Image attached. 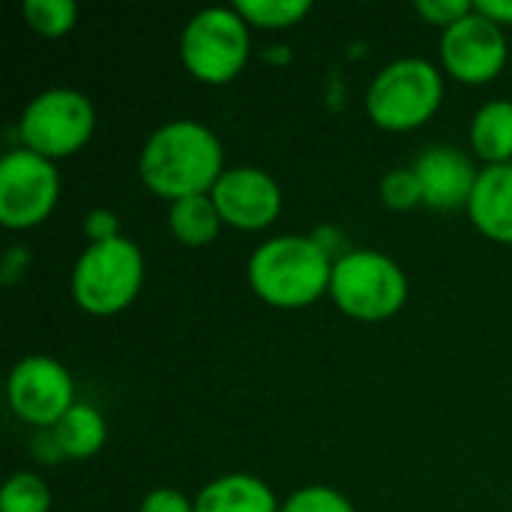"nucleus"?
<instances>
[{
  "label": "nucleus",
  "instance_id": "1",
  "mask_svg": "<svg viewBox=\"0 0 512 512\" xmlns=\"http://www.w3.org/2000/svg\"><path fill=\"white\" fill-rule=\"evenodd\" d=\"M138 171L159 198L207 195L222 177V141L198 120H168L147 138Z\"/></svg>",
  "mask_w": 512,
  "mask_h": 512
},
{
  "label": "nucleus",
  "instance_id": "2",
  "mask_svg": "<svg viewBox=\"0 0 512 512\" xmlns=\"http://www.w3.org/2000/svg\"><path fill=\"white\" fill-rule=\"evenodd\" d=\"M246 273L261 300L294 309L330 291L333 261L315 237L282 234L252 252Z\"/></svg>",
  "mask_w": 512,
  "mask_h": 512
},
{
  "label": "nucleus",
  "instance_id": "3",
  "mask_svg": "<svg viewBox=\"0 0 512 512\" xmlns=\"http://www.w3.org/2000/svg\"><path fill=\"white\" fill-rule=\"evenodd\" d=\"M444 99V78L426 57H399L387 63L369 84L366 111L390 132L423 126Z\"/></svg>",
  "mask_w": 512,
  "mask_h": 512
},
{
  "label": "nucleus",
  "instance_id": "4",
  "mask_svg": "<svg viewBox=\"0 0 512 512\" xmlns=\"http://www.w3.org/2000/svg\"><path fill=\"white\" fill-rule=\"evenodd\" d=\"M141 279L144 258L132 240L90 243L72 267V297L90 315H117L135 300Z\"/></svg>",
  "mask_w": 512,
  "mask_h": 512
},
{
  "label": "nucleus",
  "instance_id": "5",
  "mask_svg": "<svg viewBox=\"0 0 512 512\" xmlns=\"http://www.w3.org/2000/svg\"><path fill=\"white\" fill-rule=\"evenodd\" d=\"M330 294L345 315L360 321H384L402 309L408 279L390 255L357 249L333 264Z\"/></svg>",
  "mask_w": 512,
  "mask_h": 512
},
{
  "label": "nucleus",
  "instance_id": "6",
  "mask_svg": "<svg viewBox=\"0 0 512 512\" xmlns=\"http://www.w3.org/2000/svg\"><path fill=\"white\" fill-rule=\"evenodd\" d=\"M180 57L186 69L207 84L231 81L249 57V27L237 9L207 6L192 15L180 33Z\"/></svg>",
  "mask_w": 512,
  "mask_h": 512
},
{
  "label": "nucleus",
  "instance_id": "7",
  "mask_svg": "<svg viewBox=\"0 0 512 512\" xmlns=\"http://www.w3.org/2000/svg\"><path fill=\"white\" fill-rule=\"evenodd\" d=\"M96 126V111L81 90L51 87L33 96L18 120V132L27 150L57 159L87 144Z\"/></svg>",
  "mask_w": 512,
  "mask_h": 512
},
{
  "label": "nucleus",
  "instance_id": "8",
  "mask_svg": "<svg viewBox=\"0 0 512 512\" xmlns=\"http://www.w3.org/2000/svg\"><path fill=\"white\" fill-rule=\"evenodd\" d=\"M60 177L51 159L18 147L0 159V222L6 228H33L57 204Z\"/></svg>",
  "mask_w": 512,
  "mask_h": 512
},
{
  "label": "nucleus",
  "instance_id": "9",
  "mask_svg": "<svg viewBox=\"0 0 512 512\" xmlns=\"http://www.w3.org/2000/svg\"><path fill=\"white\" fill-rule=\"evenodd\" d=\"M6 393L12 411L24 423L42 429H51L75 405V387L69 369L54 357H42V354L24 357L12 366Z\"/></svg>",
  "mask_w": 512,
  "mask_h": 512
},
{
  "label": "nucleus",
  "instance_id": "10",
  "mask_svg": "<svg viewBox=\"0 0 512 512\" xmlns=\"http://www.w3.org/2000/svg\"><path fill=\"white\" fill-rule=\"evenodd\" d=\"M441 60L447 72H453L459 81H468V84L492 81L507 63L504 27L474 9L471 15H465L462 21L444 30Z\"/></svg>",
  "mask_w": 512,
  "mask_h": 512
},
{
  "label": "nucleus",
  "instance_id": "11",
  "mask_svg": "<svg viewBox=\"0 0 512 512\" xmlns=\"http://www.w3.org/2000/svg\"><path fill=\"white\" fill-rule=\"evenodd\" d=\"M222 222L243 228V231H258L270 225L279 210H282V192L279 183L261 171V168H228L216 180L210 192Z\"/></svg>",
  "mask_w": 512,
  "mask_h": 512
},
{
  "label": "nucleus",
  "instance_id": "12",
  "mask_svg": "<svg viewBox=\"0 0 512 512\" xmlns=\"http://www.w3.org/2000/svg\"><path fill=\"white\" fill-rule=\"evenodd\" d=\"M414 171L423 186V204L435 210H453L462 204L468 207L480 177L474 162L456 147H429L414 162Z\"/></svg>",
  "mask_w": 512,
  "mask_h": 512
},
{
  "label": "nucleus",
  "instance_id": "13",
  "mask_svg": "<svg viewBox=\"0 0 512 512\" xmlns=\"http://www.w3.org/2000/svg\"><path fill=\"white\" fill-rule=\"evenodd\" d=\"M468 216L486 237L512 243V162L480 168Z\"/></svg>",
  "mask_w": 512,
  "mask_h": 512
},
{
  "label": "nucleus",
  "instance_id": "14",
  "mask_svg": "<svg viewBox=\"0 0 512 512\" xmlns=\"http://www.w3.org/2000/svg\"><path fill=\"white\" fill-rule=\"evenodd\" d=\"M195 512H279V504L264 480L252 474H228L198 492Z\"/></svg>",
  "mask_w": 512,
  "mask_h": 512
},
{
  "label": "nucleus",
  "instance_id": "15",
  "mask_svg": "<svg viewBox=\"0 0 512 512\" xmlns=\"http://www.w3.org/2000/svg\"><path fill=\"white\" fill-rule=\"evenodd\" d=\"M471 144L489 165L512 159V99H492L480 105L471 120Z\"/></svg>",
  "mask_w": 512,
  "mask_h": 512
},
{
  "label": "nucleus",
  "instance_id": "16",
  "mask_svg": "<svg viewBox=\"0 0 512 512\" xmlns=\"http://www.w3.org/2000/svg\"><path fill=\"white\" fill-rule=\"evenodd\" d=\"M63 459H90L105 444V420L96 408L75 402L54 426H51Z\"/></svg>",
  "mask_w": 512,
  "mask_h": 512
},
{
  "label": "nucleus",
  "instance_id": "17",
  "mask_svg": "<svg viewBox=\"0 0 512 512\" xmlns=\"http://www.w3.org/2000/svg\"><path fill=\"white\" fill-rule=\"evenodd\" d=\"M168 225L183 246H207L216 240L222 216L210 195H189L171 204Z\"/></svg>",
  "mask_w": 512,
  "mask_h": 512
},
{
  "label": "nucleus",
  "instance_id": "18",
  "mask_svg": "<svg viewBox=\"0 0 512 512\" xmlns=\"http://www.w3.org/2000/svg\"><path fill=\"white\" fill-rule=\"evenodd\" d=\"M51 492L36 474H12L0 492V512H48Z\"/></svg>",
  "mask_w": 512,
  "mask_h": 512
},
{
  "label": "nucleus",
  "instance_id": "19",
  "mask_svg": "<svg viewBox=\"0 0 512 512\" xmlns=\"http://www.w3.org/2000/svg\"><path fill=\"white\" fill-rule=\"evenodd\" d=\"M249 24H261V27H291L297 24L312 3L309 0H237L234 6Z\"/></svg>",
  "mask_w": 512,
  "mask_h": 512
},
{
  "label": "nucleus",
  "instance_id": "20",
  "mask_svg": "<svg viewBox=\"0 0 512 512\" xmlns=\"http://www.w3.org/2000/svg\"><path fill=\"white\" fill-rule=\"evenodd\" d=\"M21 9L27 24L42 36H63L78 18V6L72 0H24Z\"/></svg>",
  "mask_w": 512,
  "mask_h": 512
},
{
  "label": "nucleus",
  "instance_id": "21",
  "mask_svg": "<svg viewBox=\"0 0 512 512\" xmlns=\"http://www.w3.org/2000/svg\"><path fill=\"white\" fill-rule=\"evenodd\" d=\"M381 201L393 210H408L423 201V186L414 168H396L381 180Z\"/></svg>",
  "mask_w": 512,
  "mask_h": 512
},
{
  "label": "nucleus",
  "instance_id": "22",
  "mask_svg": "<svg viewBox=\"0 0 512 512\" xmlns=\"http://www.w3.org/2000/svg\"><path fill=\"white\" fill-rule=\"evenodd\" d=\"M279 512H354L351 501L330 486H309L294 492Z\"/></svg>",
  "mask_w": 512,
  "mask_h": 512
},
{
  "label": "nucleus",
  "instance_id": "23",
  "mask_svg": "<svg viewBox=\"0 0 512 512\" xmlns=\"http://www.w3.org/2000/svg\"><path fill=\"white\" fill-rule=\"evenodd\" d=\"M417 12L432 21V24H441L444 30L456 21H462L465 15L474 12V3L468 0H417Z\"/></svg>",
  "mask_w": 512,
  "mask_h": 512
},
{
  "label": "nucleus",
  "instance_id": "24",
  "mask_svg": "<svg viewBox=\"0 0 512 512\" xmlns=\"http://www.w3.org/2000/svg\"><path fill=\"white\" fill-rule=\"evenodd\" d=\"M138 512H195V504L177 489H156L141 501Z\"/></svg>",
  "mask_w": 512,
  "mask_h": 512
},
{
  "label": "nucleus",
  "instance_id": "25",
  "mask_svg": "<svg viewBox=\"0 0 512 512\" xmlns=\"http://www.w3.org/2000/svg\"><path fill=\"white\" fill-rule=\"evenodd\" d=\"M84 234L90 237V243H105V240H114L120 237V222L111 210L99 207V210H90L87 219H84Z\"/></svg>",
  "mask_w": 512,
  "mask_h": 512
},
{
  "label": "nucleus",
  "instance_id": "26",
  "mask_svg": "<svg viewBox=\"0 0 512 512\" xmlns=\"http://www.w3.org/2000/svg\"><path fill=\"white\" fill-rule=\"evenodd\" d=\"M27 261H30V252L24 246H9L6 255H3V264H0V282L15 285L18 276L27 270Z\"/></svg>",
  "mask_w": 512,
  "mask_h": 512
},
{
  "label": "nucleus",
  "instance_id": "27",
  "mask_svg": "<svg viewBox=\"0 0 512 512\" xmlns=\"http://www.w3.org/2000/svg\"><path fill=\"white\" fill-rule=\"evenodd\" d=\"M33 453H36L39 462H60L63 459V450H60V444H57V438H54L51 429H42L33 438Z\"/></svg>",
  "mask_w": 512,
  "mask_h": 512
},
{
  "label": "nucleus",
  "instance_id": "28",
  "mask_svg": "<svg viewBox=\"0 0 512 512\" xmlns=\"http://www.w3.org/2000/svg\"><path fill=\"white\" fill-rule=\"evenodd\" d=\"M474 9L492 18L495 24H512V0H480L474 3Z\"/></svg>",
  "mask_w": 512,
  "mask_h": 512
}]
</instances>
